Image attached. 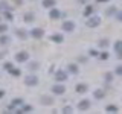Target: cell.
<instances>
[{
  "label": "cell",
  "mask_w": 122,
  "mask_h": 114,
  "mask_svg": "<svg viewBox=\"0 0 122 114\" xmlns=\"http://www.w3.org/2000/svg\"><path fill=\"white\" fill-rule=\"evenodd\" d=\"M25 84L29 85V87H34V85L38 84V78H37V76H26V78H25Z\"/></svg>",
  "instance_id": "1"
},
{
  "label": "cell",
  "mask_w": 122,
  "mask_h": 114,
  "mask_svg": "<svg viewBox=\"0 0 122 114\" xmlns=\"http://www.w3.org/2000/svg\"><path fill=\"white\" fill-rule=\"evenodd\" d=\"M99 17H92V18H89V20H87V26H89V28H96V26L99 24Z\"/></svg>",
  "instance_id": "2"
},
{
  "label": "cell",
  "mask_w": 122,
  "mask_h": 114,
  "mask_svg": "<svg viewBox=\"0 0 122 114\" xmlns=\"http://www.w3.org/2000/svg\"><path fill=\"white\" fill-rule=\"evenodd\" d=\"M63 29L66 30V32H73L75 24H73L72 21H64V23H63Z\"/></svg>",
  "instance_id": "3"
},
{
  "label": "cell",
  "mask_w": 122,
  "mask_h": 114,
  "mask_svg": "<svg viewBox=\"0 0 122 114\" xmlns=\"http://www.w3.org/2000/svg\"><path fill=\"white\" fill-rule=\"evenodd\" d=\"M15 59H17L18 62H23V61L28 59V53H26V52H18L17 56H15Z\"/></svg>",
  "instance_id": "4"
},
{
  "label": "cell",
  "mask_w": 122,
  "mask_h": 114,
  "mask_svg": "<svg viewBox=\"0 0 122 114\" xmlns=\"http://www.w3.org/2000/svg\"><path fill=\"white\" fill-rule=\"evenodd\" d=\"M30 35H32L34 38H41L44 35V32L41 29H32V30H30Z\"/></svg>",
  "instance_id": "5"
},
{
  "label": "cell",
  "mask_w": 122,
  "mask_h": 114,
  "mask_svg": "<svg viewBox=\"0 0 122 114\" xmlns=\"http://www.w3.org/2000/svg\"><path fill=\"white\" fill-rule=\"evenodd\" d=\"M55 79L56 81H66L67 79V75H66V71H56V75H55Z\"/></svg>",
  "instance_id": "6"
},
{
  "label": "cell",
  "mask_w": 122,
  "mask_h": 114,
  "mask_svg": "<svg viewBox=\"0 0 122 114\" xmlns=\"http://www.w3.org/2000/svg\"><path fill=\"white\" fill-rule=\"evenodd\" d=\"M52 91H53L55 94H63L64 91H66V88H64V85H55V87L52 88Z\"/></svg>",
  "instance_id": "7"
},
{
  "label": "cell",
  "mask_w": 122,
  "mask_h": 114,
  "mask_svg": "<svg viewBox=\"0 0 122 114\" xmlns=\"http://www.w3.org/2000/svg\"><path fill=\"white\" fill-rule=\"evenodd\" d=\"M89 106H90V102H89V100H87V99H86V100H81V102H79L78 108L81 109V111H84V109H87V108H89Z\"/></svg>",
  "instance_id": "8"
},
{
  "label": "cell",
  "mask_w": 122,
  "mask_h": 114,
  "mask_svg": "<svg viewBox=\"0 0 122 114\" xmlns=\"http://www.w3.org/2000/svg\"><path fill=\"white\" fill-rule=\"evenodd\" d=\"M41 104H43V105H52L53 99L49 97V96H41Z\"/></svg>",
  "instance_id": "9"
},
{
  "label": "cell",
  "mask_w": 122,
  "mask_h": 114,
  "mask_svg": "<svg viewBox=\"0 0 122 114\" xmlns=\"http://www.w3.org/2000/svg\"><path fill=\"white\" fill-rule=\"evenodd\" d=\"M49 15H51V18H53V20H55V18H60V17H61V12H60L58 9H52Z\"/></svg>",
  "instance_id": "10"
},
{
  "label": "cell",
  "mask_w": 122,
  "mask_h": 114,
  "mask_svg": "<svg viewBox=\"0 0 122 114\" xmlns=\"http://www.w3.org/2000/svg\"><path fill=\"white\" fill-rule=\"evenodd\" d=\"M20 104H23V100H21V99H14V100L11 102L9 109H14V106H17V105H20Z\"/></svg>",
  "instance_id": "11"
},
{
  "label": "cell",
  "mask_w": 122,
  "mask_h": 114,
  "mask_svg": "<svg viewBox=\"0 0 122 114\" xmlns=\"http://www.w3.org/2000/svg\"><path fill=\"white\" fill-rule=\"evenodd\" d=\"M55 5V0H43V6L44 8H52Z\"/></svg>",
  "instance_id": "12"
},
{
  "label": "cell",
  "mask_w": 122,
  "mask_h": 114,
  "mask_svg": "<svg viewBox=\"0 0 122 114\" xmlns=\"http://www.w3.org/2000/svg\"><path fill=\"white\" fill-rule=\"evenodd\" d=\"M76 91H78V93H86V91H87V85H84V84H79V85L76 87Z\"/></svg>",
  "instance_id": "13"
},
{
  "label": "cell",
  "mask_w": 122,
  "mask_h": 114,
  "mask_svg": "<svg viewBox=\"0 0 122 114\" xmlns=\"http://www.w3.org/2000/svg\"><path fill=\"white\" fill-rule=\"evenodd\" d=\"M23 20H25V21H32V20H34V14H32V12L25 14V15H23Z\"/></svg>",
  "instance_id": "14"
},
{
  "label": "cell",
  "mask_w": 122,
  "mask_h": 114,
  "mask_svg": "<svg viewBox=\"0 0 122 114\" xmlns=\"http://www.w3.org/2000/svg\"><path fill=\"white\" fill-rule=\"evenodd\" d=\"M114 50L117 53H122V41H116V44H114Z\"/></svg>",
  "instance_id": "15"
},
{
  "label": "cell",
  "mask_w": 122,
  "mask_h": 114,
  "mask_svg": "<svg viewBox=\"0 0 122 114\" xmlns=\"http://www.w3.org/2000/svg\"><path fill=\"white\" fill-rule=\"evenodd\" d=\"M9 37H0V44H3V46H6V44H9Z\"/></svg>",
  "instance_id": "16"
},
{
  "label": "cell",
  "mask_w": 122,
  "mask_h": 114,
  "mask_svg": "<svg viewBox=\"0 0 122 114\" xmlns=\"http://www.w3.org/2000/svg\"><path fill=\"white\" fill-rule=\"evenodd\" d=\"M69 71H70V73H73V75H76V73H78V67L73 66V64H70V66H69Z\"/></svg>",
  "instance_id": "17"
},
{
  "label": "cell",
  "mask_w": 122,
  "mask_h": 114,
  "mask_svg": "<svg viewBox=\"0 0 122 114\" xmlns=\"http://www.w3.org/2000/svg\"><path fill=\"white\" fill-rule=\"evenodd\" d=\"M108 44H110V41H108V40H101V41L98 43V46H99V47H107Z\"/></svg>",
  "instance_id": "18"
},
{
  "label": "cell",
  "mask_w": 122,
  "mask_h": 114,
  "mask_svg": "<svg viewBox=\"0 0 122 114\" xmlns=\"http://www.w3.org/2000/svg\"><path fill=\"white\" fill-rule=\"evenodd\" d=\"M29 111H32V106H30V105H26V106H23L18 113H29Z\"/></svg>",
  "instance_id": "19"
},
{
  "label": "cell",
  "mask_w": 122,
  "mask_h": 114,
  "mask_svg": "<svg viewBox=\"0 0 122 114\" xmlns=\"http://www.w3.org/2000/svg\"><path fill=\"white\" fill-rule=\"evenodd\" d=\"M95 97H96V99H102V97H104V91L96 90V91H95Z\"/></svg>",
  "instance_id": "20"
},
{
  "label": "cell",
  "mask_w": 122,
  "mask_h": 114,
  "mask_svg": "<svg viewBox=\"0 0 122 114\" xmlns=\"http://www.w3.org/2000/svg\"><path fill=\"white\" fill-rule=\"evenodd\" d=\"M105 109H107L108 113H116V111H117V106H114V105H108Z\"/></svg>",
  "instance_id": "21"
},
{
  "label": "cell",
  "mask_w": 122,
  "mask_h": 114,
  "mask_svg": "<svg viewBox=\"0 0 122 114\" xmlns=\"http://www.w3.org/2000/svg\"><path fill=\"white\" fill-rule=\"evenodd\" d=\"M52 40L56 41V43H63V37L61 35H52Z\"/></svg>",
  "instance_id": "22"
},
{
  "label": "cell",
  "mask_w": 122,
  "mask_h": 114,
  "mask_svg": "<svg viewBox=\"0 0 122 114\" xmlns=\"http://www.w3.org/2000/svg\"><path fill=\"white\" fill-rule=\"evenodd\" d=\"M92 12H93V6H87L86 11H84V15H90Z\"/></svg>",
  "instance_id": "23"
},
{
  "label": "cell",
  "mask_w": 122,
  "mask_h": 114,
  "mask_svg": "<svg viewBox=\"0 0 122 114\" xmlns=\"http://www.w3.org/2000/svg\"><path fill=\"white\" fill-rule=\"evenodd\" d=\"M17 37H18V38H26V32H25V30H20V29H18V30H17Z\"/></svg>",
  "instance_id": "24"
},
{
  "label": "cell",
  "mask_w": 122,
  "mask_h": 114,
  "mask_svg": "<svg viewBox=\"0 0 122 114\" xmlns=\"http://www.w3.org/2000/svg\"><path fill=\"white\" fill-rule=\"evenodd\" d=\"M5 68H6L8 71H12L14 70V67H12V64H11V62H6L5 64Z\"/></svg>",
  "instance_id": "25"
},
{
  "label": "cell",
  "mask_w": 122,
  "mask_h": 114,
  "mask_svg": "<svg viewBox=\"0 0 122 114\" xmlns=\"http://www.w3.org/2000/svg\"><path fill=\"white\" fill-rule=\"evenodd\" d=\"M29 68H30V70H37V68H38V62H30Z\"/></svg>",
  "instance_id": "26"
},
{
  "label": "cell",
  "mask_w": 122,
  "mask_h": 114,
  "mask_svg": "<svg viewBox=\"0 0 122 114\" xmlns=\"http://www.w3.org/2000/svg\"><path fill=\"white\" fill-rule=\"evenodd\" d=\"M105 79H107V82H110L113 79V75L112 73H105Z\"/></svg>",
  "instance_id": "27"
},
{
  "label": "cell",
  "mask_w": 122,
  "mask_h": 114,
  "mask_svg": "<svg viewBox=\"0 0 122 114\" xmlns=\"http://www.w3.org/2000/svg\"><path fill=\"white\" fill-rule=\"evenodd\" d=\"M99 58H101V59H107V58H108V53H107V52L101 53V55H99Z\"/></svg>",
  "instance_id": "28"
},
{
  "label": "cell",
  "mask_w": 122,
  "mask_h": 114,
  "mask_svg": "<svg viewBox=\"0 0 122 114\" xmlns=\"http://www.w3.org/2000/svg\"><path fill=\"white\" fill-rule=\"evenodd\" d=\"M116 12V9H114V8H110L108 11H107V15H112V14H114Z\"/></svg>",
  "instance_id": "29"
},
{
  "label": "cell",
  "mask_w": 122,
  "mask_h": 114,
  "mask_svg": "<svg viewBox=\"0 0 122 114\" xmlns=\"http://www.w3.org/2000/svg\"><path fill=\"white\" fill-rule=\"evenodd\" d=\"M6 29H8V26H6V24H0V32H5Z\"/></svg>",
  "instance_id": "30"
},
{
  "label": "cell",
  "mask_w": 122,
  "mask_h": 114,
  "mask_svg": "<svg viewBox=\"0 0 122 114\" xmlns=\"http://www.w3.org/2000/svg\"><path fill=\"white\" fill-rule=\"evenodd\" d=\"M116 73H117V75H122V66L116 67Z\"/></svg>",
  "instance_id": "31"
},
{
  "label": "cell",
  "mask_w": 122,
  "mask_h": 114,
  "mask_svg": "<svg viewBox=\"0 0 122 114\" xmlns=\"http://www.w3.org/2000/svg\"><path fill=\"white\" fill-rule=\"evenodd\" d=\"M116 18H117L119 21H122V11H121V12H117V14H116Z\"/></svg>",
  "instance_id": "32"
},
{
  "label": "cell",
  "mask_w": 122,
  "mask_h": 114,
  "mask_svg": "<svg viewBox=\"0 0 122 114\" xmlns=\"http://www.w3.org/2000/svg\"><path fill=\"white\" fill-rule=\"evenodd\" d=\"M63 111H64V113H70V111H72V108H70V106H66Z\"/></svg>",
  "instance_id": "33"
},
{
  "label": "cell",
  "mask_w": 122,
  "mask_h": 114,
  "mask_svg": "<svg viewBox=\"0 0 122 114\" xmlns=\"http://www.w3.org/2000/svg\"><path fill=\"white\" fill-rule=\"evenodd\" d=\"M9 73H12V75H15V76H18V75H20V71H18V70H12V71H9Z\"/></svg>",
  "instance_id": "34"
},
{
  "label": "cell",
  "mask_w": 122,
  "mask_h": 114,
  "mask_svg": "<svg viewBox=\"0 0 122 114\" xmlns=\"http://www.w3.org/2000/svg\"><path fill=\"white\" fill-rule=\"evenodd\" d=\"M5 15H6V18H9V20H11V18H12V15H11V12H6Z\"/></svg>",
  "instance_id": "35"
},
{
  "label": "cell",
  "mask_w": 122,
  "mask_h": 114,
  "mask_svg": "<svg viewBox=\"0 0 122 114\" xmlns=\"http://www.w3.org/2000/svg\"><path fill=\"white\" fill-rule=\"evenodd\" d=\"M3 96H5V91H3V90H0V99H2Z\"/></svg>",
  "instance_id": "36"
},
{
  "label": "cell",
  "mask_w": 122,
  "mask_h": 114,
  "mask_svg": "<svg viewBox=\"0 0 122 114\" xmlns=\"http://www.w3.org/2000/svg\"><path fill=\"white\" fill-rule=\"evenodd\" d=\"M0 6H2V8H6L8 5H6V3H5V2H2V3H0Z\"/></svg>",
  "instance_id": "37"
},
{
  "label": "cell",
  "mask_w": 122,
  "mask_h": 114,
  "mask_svg": "<svg viewBox=\"0 0 122 114\" xmlns=\"http://www.w3.org/2000/svg\"><path fill=\"white\" fill-rule=\"evenodd\" d=\"M98 2H107V0H98Z\"/></svg>",
  "instance_id": "38"
}]
</instances>
